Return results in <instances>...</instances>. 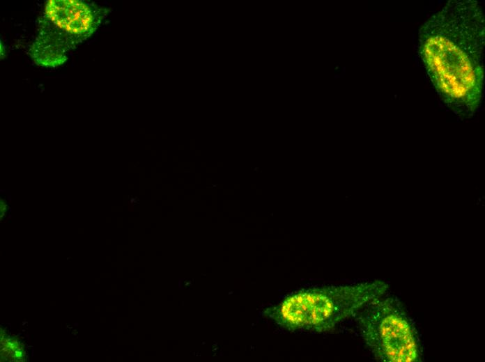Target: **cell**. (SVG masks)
<instances>
[{"label": "cell", "mask_w": 485, "mask_h": 362, "mask_svg": "<svg viewBox=\"0 0 485 362\" xmlns=\"http://www.w3.org/2000/svg\"><path fill=\"white\" fill-rule=\"evenodd\" d=\"M484 16L476 1L450 0L418 32V54L440 99L470 118L484 94Z\"/></svg>", "instance_id": "6da1fadb"}, {"label": "cell", "mask_w": 485, "mask_h": 362, "mask_svg": "<svg viewBox=\"0 0 485 362\" xmlns=\"http://www.w3.org/2000/svg\"><path fill=\"white\" fill-rule=\"evenodd\" d=\"M389 289L382 281L300 289L266 308L263 315L290 331H329Z\"/></svg>", "instance_id": "7a4b0ae2"}, {"label": "cell", "mask_w": 485, "mask_h": 362, "mask_svg": "<svg viewBox=\"0 0 485 362\" xmlns=\"http://www.w3.org/2000/svg\"><path fill=\"white\" fill-rule=\"evenodd\" d=\"M367 346L384 362H417L421 347L413 322L395 297L385 294L368 303L357 315Z\"/></svg>", "instance_id": "3957f363"}, {"label": "cell", "mask_w": 485, "mask_h": 362, "mask_svg": "<svg viewBox=\"0 0 485 362\" xmlns=\"http://www.w3.org/2000/svg\"><path fill=\"white\" fill-rule=\"evenodd\" d=\"M105 10L79 0L47 1L32 47L67 59V51L87 40L105 17Z\"/></svg>", "instance_id": "277c9868"}, {"label": "cell", "mask_w": 485, "mask_h": 362, "mask_svg": "<svg viewBox=\"0 0 485 362\" xmlns=\"http://www.w3.org/2000/svg\"><path fill=\"white\" fill-rule=\"evenodd\" d=\"M1 361H24L26 352L24 345L14 336H10L1 328Z\"/></svg>", "instance_id": "5b68a950"}, {"label": "cell", "mask_w": 485, "mask_h": 362, "mask_svg": "<svg viewBox=\"0 0 485 362\" xmlns=\"http://www.w3.org/2000/svg\"><path fill=\"white\" fill-rule=\"evenodd\" d=\"M8 209V205L7 202L3 199H0V220L2 221V219L4 218L6 216L7 211Z\"/></svg>", "instance_id": "8992f818"}]
</instances>
